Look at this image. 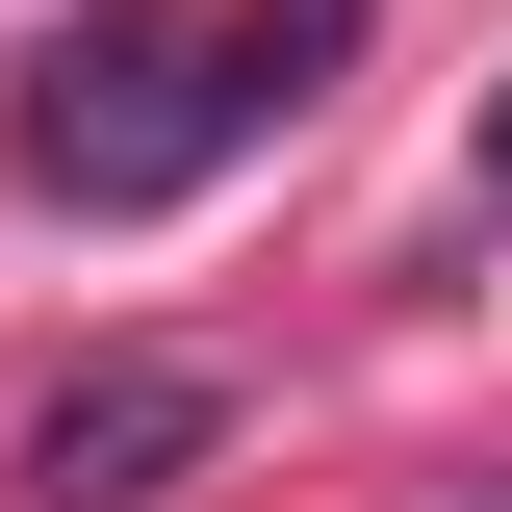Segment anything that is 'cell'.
Wrapping results in <instances>:
<instances>
[{"label":"cell","mask_w":512,"mask_h":512,"mask_svg":"<svg viewBox=\"0 0 512 512\" xmlns=\"http://www.w3.org/2000/svg\"><path fill=\"white\" fill-rule=\"evenodd\" d=\"M282 128V77H256L231 0H77L52 52H26V180L77 205V231H154V205H205Z\"/></svg>","instance_id":"obj_1"},{"label":"cell","mask_w":512,"mask_h":512,"mask_svg":"<svg viewBox=\"0 0 512 512\" xmlns=\"http://www.w3.org/2000/svg\"><path fill=\"white\" fill-rule=\"evenodd\" d=\"M205 461H231V384L205 359H77L26 410V512H180Z\"/></svg>","instance_id":"obj_2"},{"label":"cell","mask_w":512,"mask_h":512,"mask_svg":"<svg viewBox=\"0 0 512 512\" xmlns=\"http://www.w3.org/2000/svg\"><path fill=\"white\" fill-rule=\"evenodd\" d=\"M461 231L512 256V77H487V154H461Z\"/></svg>","instance_id":"obj_3"}]
</instances>
